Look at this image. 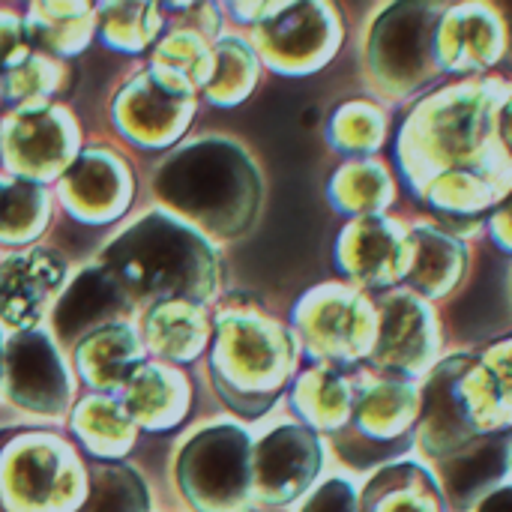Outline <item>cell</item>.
Wrapping results in <instances>:
<instances>
[{
    "label": "cell",
    "mask_w": 512,
    "mask_h": 512,
    "mask_svg": "<svg viewBox=\"0 0 512 512\" xmlns=\"http://www.w3.org/2000/svg\"><path fill=\"white\" fill-rule=\"evenodd\" d=\"M510 90L507 78L483 75L417 99L396 135V168L417 201L447 171H512L498 135V114Z\"/></svg>",
    "instance_id": "cell-1"
},
{
    "label": "cell",
    "mask_w": 512,
    "mask_h": 512,
    "mask_svg": "<svg viewBox=\"0 0 512 512\" xmlns=\"http://www.w3.org/2000/svg\"><path fill=\"white\" fill-rule=\"evenodd\" d=\"M96 264L135 309L168 300L207 306L222 288V258L210 237L165 207H153L108 237Z\"/></svg>",
    "instance_id": "cell-2"
},
{
    "label": "cell",
    "mask_w": 512,
    "mask_h": 512,
    "mask_svg": "<svg viewBox=\"0 0 512 512\" xmlns=\"http://www.w3.org/2000/svg\"><path fill=\"white\" fill-rule=\"evenodd\" d=\"M165 210L210 240L249 234L264 204V174L255 156L228 135H201L171 150L153 171Z\"/></svg>",
    "instance_id": "cell-3"
},
{
    "label": "cell",
    "mask_w": 512,
    "mask_h": 512,
    "mask_svg": "<svg viewBox=\"0 0 512 512\" xmlns=\"http://www.w3.org/2000/svg\"><path fill=\"white\" fill-rule=\"evenodd\" d=\"M300 342L249 297L222 300L213 312L207 375L219 402L243 420L273 411L297 378Z\"/></svg>",
    "instance_id": "cell-4"
},
{
    "label": "cell",
    "mask_w": 512,
    "mask_h": 512,
    "mask_svg": "<svg viewBox=\"0 0 512 512\" xmlns=\"http://www.w3.org/2000/svg\"><path fill=\"white\" fill-rule=\"evenodd\" d=\"M423 408L417 426V447L426 459L438 462L465 444L512 432V414L504 393L477 354L441 357L423 378Z\"/></svg>",
    "instance_id": "cell-5"
},
{
    "label": "cell",
    "mask_w": 512,
    "mask_h": 512,
    "mask_svg": "<svg viewBox=\"0 0 512 512\" xmlns=\"http://www.w3.org/2000/svg\"><path fill=\"white\" fill-rule=\"evenodd\" d=\"M444 9L435 0H396L375 15L363 42V69L378 96L405 102L441 78L435 30Z\"/></svg>",
    "instance_id": "cell-6"
},
{
    "label": "cell",
    "mask_w": 512,
    "mask_h": 512,
    "mask_svg": "<svg viewBox=\"0 0 512 512\" xmlns=\"http://www.w3.org/2000/svg\"><path fill=\"white\" fill-rule=\"evenodd\" d=\"M252 450L246 426L222 420L195 429L174 459V480L195 512H252Z\"/></svg>",
    "instance_id": "cell-7"
},
{
    "label": "cell",
    "mask_w": 512,
    "mask_h": 512,
    "mask_svg": "<svg viewBox=\"0 0 512 512\" xmlns=\"http://www.w3.org/2000/svg\"><path fill=\"white\" fill-rule=\"evenodd\" d=\"M423 396L414 381L357 378V402L348 426L330 438L336 456L354 471L393 465L417 444Z\"/></svg>",
    "instance_id": "cell-8"
},
{
    "label": "cell",
    "mask_w": 512,
    "mask_h": 512,
    "mask_svg": "<svg viewBox=\"0 0 512 512\" xmlns=\"http://www.w3.org/2000/svg\"><path fill=\"white\" fill-rule=\"evenodd\" d=\"M291 333L315 366L369 363L378 339V306L348 282H321L291 309Z\"/></svg>",
    "instance_id": "cell-9"
},
{
    "label": "cell",
    "mask_w": 512,
    "mask_h": 512,
    "mask_svg": "<svg viewBox=\"0 0 512 512\" xmlns=\"http://www.w3.org/2000/svg\"><path fill=\"white\" fill-rule=\"evenodd\" d=\"M87 471L75 450L48 432H24L0 450V504L6 512H78Z\"/></svg>",
    "instance_id": "cell-10"
},
{
    "label": "cell",
    "mask_w": 512,
    "mask_h": 512,
    "mask_svg": "<svg viewBox=\"0 0 512 512\" xmlns=\"http://www.w3.org/2000/svg\"><path fill=\"white\" fill-rule=\"evenodd\" d=\"M198 114V90L159 66L135 72L111 99L117 132L141 150H168L192 126Z\"/></svg>",
    "instance_id": "cell-11"
},
{
    "label": "cell",
    "mask_w": 512,
    "mask_h": 512,
    "mask_svg": "<svg viewBox=\"0 0 512 512\" xmlns=\"http://www.w3.org/2000/svg\"><path fill=\"white\" fill-rule=\"evenodd\" d=\"M249 42L270 72L306 78L336 60L345 42V21L327 0H300L258 24Z\"/></svg>",
    "instance_id": "cell-12"
},
{
    "label": "cell",
    "mask_w": 512,
    "mask_h": 512,
    "mask_svg": "<svg viewBox=\"0 0 512 512\" xmlns=\"http://www.w3.org/2000/svg\"><path fill=\"white\" fill-rule=\"evenodd\" d=\"M378 339L369 366L381 378H426L441 363L444 330L435 303L408 288L387 291L378 303Z\"/></svg>",
    "instance_id": "cell-13"
},
{
    "label": "cell",
    "mask_w": 512,
    "mask_h": 512,
    "mask_svg": "<svg viewBox=\"0 0 512 512\" xmlns=\"http://www.w3.org/2000/svg\"><path fill=\"white\" fill-rule=\"evenodd\" d=\"M81 153V129L60 102L0 117V159L9 177L30 183L60 180Z\"/></svg>",
    "instance_id": "cell-14"
},
{
    "label": "cell",
    "mask_w": 512,
    "mask_h": 512,
    "mask_svg": "<svg viewBox=\"0 0 512 512\" xmlns=\"http://www.w3.org/2000/svg\"><path fill=\"white\" fill-rule=\"evenodd\" d=\"M3 396L24 414L63 420L75 408V378L48 330L12 333L3 357Z\"/></svg>",
    "instance_id": "cell-15"
},
{
    "label": "cell",
    "mask_w": 512,
    "mask_h": 512,
    "mask_svg": "<svg viewBox=\"0 0 512 512\" xmlns=\"http://www.w3.org/2000/svg\"><path fill=\"white\" fill-rule=\"evenodd\" d=\"M414 261L411 228L396 216L348 219L333 246V264L348 285L369 291H396L408 282Z\"/></svg>",
    "instance_id": "cell-16"
},
{
    "label": "cell",
    "mask_w": 512,
    "mask_h": 512,
    "mask_svg": "<svg viewBox=\"0 0 512 512\" xmlns=\"http://www.w3.org/2000/svg\"><path fill=\"white\" fill-rule=\"evenodd\" d=\"M324 468L321 435L303 423H285L255 441L252 492L261 507H288L303 498Z\"/></svg>",
    "instance_id": "cell-17"
},
{
    "label": "cell",
    "mask_w": 512,
    "mask_h": 512,
    "mask_svg": "<svg viewBox=\"0 0 512 512\" xmlns=\"http://www.w3.org/2000/svg\"><path fill=\"white\" fill-rule=\"evenodd\" d=\"M57 195L72 219L84 225H111L135 198V171L120 150L93 144L84 147L57 180Z\"/></svg>",
    "instance_id": "cell-18"
},
{
    "label": "cell",
    "mask_w": 512,
    "mask_h": 512,
    "mask_svg": "<svg viewBox=\"0 0 512 512\" xmlns=\"http://www.w3.org/2000/svg\"><path fill=\"white\" fill-rule=\"evenodd\" d=\"M510 51L507 18L492 3H456L447 6L435 30V57L441 75L483 78L501 66Z\"/></svg>",
    "instance_id": "cell-19"
},
{
    "label": "cell",
    "mask_w": 512,
    "mask_h": 512,
    "mask_svg": "<svg viewBox=\"0 0 512 512\" xmlns=\"http://www.w3.org/2000/svg\"><path fill=\"white\" fill-rule=\"evenodd\" d=\"M132 312L135 306L120 291V285L108 276L105 267L93 261V264L78 267L69 276L66 288L60 291L48 315V324H51L48 333L63 351H75L96 330L129 321Z\"/></svg>",
    "instance_id": "cell-20"
},
{
    "label": "cell",
    "mask_w": 512,
    "mask_h": 512,
    "mask_svg": "<svg viewBox=\"0 0 512 512\" xmlns=\"http://www.w3.org/2000/svg\"><path fill=\"white\" fill-rule=\"evenodd\" d=\"M66 261L42 246L12 252L0 261V324L15 333L36 330L66 288Z\"/></svg>",
    "instance_id": "cell-21"
},
{
    "label": "cell",
    "mask_w": 512,
    "mask_h": 512,
    "mask_svg": "<svg viewBox=\"0 0 512 512\" xmlns=\"http://www.w3.org/2000/svg\"><path fill=\"white\" fill-rule=\"evenodd\" d=\"M512 471V432L486 435L435 462L450 512H474Z\"/></svg>",
    "instance_id": "cell-22"
},
{
    "label": "cell",
    "mask_w": 512,
    "mask_h": 512,
    "mask_svg": "<svg viewBox=\"0 0 512 512\" xmlns=\"http://www.w3.org/2000/svg\"><path fill=\"white\" fill-rule=\"evenodd\" d=\"M512 192V171H447L429 183L420 201L450 234L474 237Z\"/></svg>",
    "instance_id": "cell-23"
},
{
    "label": "cell",
    "mask_w": 512,
    "mask_h": 512,
    "mask_svg": "<svg viewBox=\"0 0 512 512\" xmlns=\"http://www.w3.org/2000/svg\"><path fill=\"white\" fill-rule=\"evenodd\" d=\"M411 228V273L408 291L420 294L429 303L450 300L471 273V246L468 240L450 234L435 222H414Z\"/></svg>",
    "instance_id": "cell-24"
},
{
    "label": "cell",
    "mask_w": 512,
    "mask_h": 512,
    "mask_svg": "<svg viewBox=\"0 0 512 512\" xmlns=\"http://www.w3.org/2000/svg\"><path fill=\"white\" fill-rule=\"evenodd\" d=\"M120 399L138 429L171 432L192 408V384L177 366L144 360L126 381Z\"/></svg>",
    "instance_id": "cell-25"
},
{
    "label": "cell",
    "mask_w": 512,
    "mask_h": 512,
    "mask_svg": "<svg viewBox=\"0 0 512 512\" xmlns=\"http://www.w3.org/2000/svg\"><path fill=\"white\" fill-rule=\"evenodd\" d=\"M144 348L159 363H195L213 342V318L207 306L168 300L144 309L141 315Z\"/></svg>",
    "instance_id": "cell-26"
},
{
    "label": "cell",
    "mask_w": 512,
    "mask_h": 512,
    "mask_svg": "<svg viewBox=\"0 0 512 512\" xmlns=\"http://www.w3.org/2000/svg\"><path fill=\"white\" fill-rule=\"evenodd\" d=\"M144 339L132 321H120L87 336L75 351V372L90 387V393L123 390L132 372L144 363Z\"/></svg>",
    "instance_id": "cell-27"
},
{
    "label": "cell",
    "mask_w": 512,
    "mask_h": 512,
    "mask_svg": "<svg viewBox=\"0 0 512 512\" xmlns=\"http://www.w3.org/2000/svg\"><path fill=\"white\" fill-rule=\"evenodd\" d=\"M357 402V378H348L342 369L312 366L300 372L288 387V405L318 435H336L348 426Z\"/></svg>",
    "instance_id": "cell-28"
},
{
    "label": "cell",
    "mask_w": 512,
    "mask_h": 512,
    "mask_svg": "<svg viewBox=\"0 0 512 512\" xmlns=\"http://www.w3.org/2000/svg\"><path fill=\"white\" fill-rule=\"evenodd\" d=\"M360 512H450L438 477L423 462L378 468L360 492Z\"/></svg>",
    "instance_id": "cell-29"
},
{
    "label": "cell",
    "mask_w": 512,
    "mask_h": 512,
    "mask_svg": "<svg viewBox=\"0 0 512 512\" xmlns=\"http://www.w3.org/2000/svg\"><path fill=\"white\" fill-rule=\"evenodd\" d=\"M327 201L348 219L381 216L396 204V177L378 156L345 159L327 180Z\"/></svg>",
    "instance_id": "cell-30"
},
{
    "label": "cell",
    "mask_w": 512,
    "mask_h": 512,
    "mask_svg": "<svg viewBox=\"0 0 512 512\" xmlns=\"http://www.w3.org/2000/svg\"><path fill=\"white\" fill-rule=\"evenodd\" d=\"M69 429L87 453L105 462H120L138 438V426L114 393H90L78 399L69 414Z\"/></svg>",
    "instance_id": "cell-31"
},
{
    "label": "cell",
    "mask_w": 512,
    "mask_h": 512,
    "mask_svg": "<svg viewBox=\"0 0 512 512\" xmlns=\"http://www.w3.org/2000/svg\"><path fill=\"white\" fill-rule=\"evenodd\" d=\"M33 48L48 57H75L81 54L96 30V9L81 0L63 3H30L24 15Z\"/></svg>",
    "instance_id": "cell-32"
},
{
    "label": "cell",
    "mask_w": 512,
    "mask_h": 512,
    "mask_svg": "<svg viewBox=\"0 0 512 512\" xmlns=\"http://www.w3.org/2000/svg\"><path fill=\"white\" fill-rule=\"evenodd\" d=\"M261 57L246 36H225L213 42V78L204 87V102L216 108L243 105L261 81Z\"/></svg>",
    "instance_id": "cell-33"
},
{
    "label": "cell",
    "mask_w": 512,
    "mask_h": 512,
    "mask_svg": "<svg viewBox=\"0 0 512 512\" xmlns=\"http://www.w3.org/2000/svg\"><path fill=\"white\" fill-rule=\"evenodd\" d=\"M390 135V114L369 99H348L336 105L327 120V144L351 159H372L384 150Z\"/></svg>",
    "instance_id": "cell-34"
},
{
    "label": "cell",
    "mask_w": 512,
    "mask_h": 512,
    "mask_svg": "<svg viewBox=\"0 0 512 512\" xmlns=\"http://www.w3.org/2000/svg\"><path fill=\"white\" fill-rule=\"evenodd\" d=\"M51 222V192L21 177H0V243L24 246L45 234Z\"/></svg>",
    "instance_id": "cell-35"
},
{
    "label": "cell",
    "mask_w": 512,
    "mask_h": 512,
    "mask_svg": "<svg viewBox=\"0 0 512 512\" xmlns=\"http://www.w3.org/2000/svg\"><path fill=\"white\" fill-rule=\"evenodd\" d=\"M165 12L159 3H99L96 30L102 42L123 54H141L162 39Z\"/></svg>",
    "instance_id": "cell-36"
},
{
    "label": "cell",
    "mask_w": 512,
    "mask_h": 512,
    "mask_svg": "<svg viewBox=\"0 0 512 512\" xmlns=\"http://www.w3.org/2000/svg\"><path fill=\"white\" fill-rule=\"evenodd\" d=\"M144 477L123 462H99L87 471V498L78 512H150Z\"/></svg>",
    "instance_id": "cell-37"
},
{
    "label": "cell",
    "mask_w": 512,
    "mask_h": 512,
    "mask_svg": "<svg viewBox=\"0 0 512 512\" xmlns=\"http://www.w3.org/2000/svg\"><path fill=\"white\" fill-rule=\"evenodd\" d=\"M66 87H69V66L57 57L33 51L21 66L3 75V102H9L12 111L42 108L51 105V99L60 96Z\"/></svg>",
    "instance_id": "cell-38"
},
{
    "label": "cell",
    "mask_w": 512,
    "mask_h": 512,
    "mask_svg": "<svg viewBox=\"0 0 512 512\" xmlns=\"http://www.w3.org/2000/svg\"><path fill=\"white\" fill-rule=\"evenodd\" d=\"M150 63L186 78L195 90L204 93L213 78V42L189 27H174L153 45Z\"/></svg>",
    "instance_id": "cell-39"
},
{
    "label": "cell",
    "mask_w": 512,
    "mask_h": 512,
    "mask_svg": "<svg viewBox=\"0 0 512 512\" xmlns=\"http://www.w3.org/2000/svg\"><path fill=\"white\" fill-rule=\"evenodd\" d=\"M33 39L27 30V21L15 12L0 9V78L21 66L33 54Z\"/></svg>",
    "instance_id": "cell-40"
},
{
    "label": "cell",
    "mask_w": 512,
    "mask_h": 512,
    "mask_svg": "<svg viewBox=\"0 0 512 512\" xmlns=\"http://www.w3.org/2000/svg\"><path fill=\"white\" fill-rule=\"evenodd\" d=\"M300 512H360V495L351 480L330 477L309 495Z\"/></svg>",
    "instance_id": "cell-41"
},
{
    "label": "cell",
    "mask_w": 512,
    "mask_h": 512,
    "mask_svg": "<svg viewBox=\"0 0 512 512\" xmlns=\"http://www.w3.org/2000/svg\"><path fill=\"white\" fill-rule=\"evenodd\" d=\"M171 6L180 9L177 27H189L210 42L222 39V9L225 6H219V3H171Z\"/></svg>",
    "instance_id": "cell-42"
},
{
    "label": "cell",
    "mask_w": 512,
    "mask_h": 512,
    "mask_svg": "<svg viewBox=\"0 0 512 512\" xmlns=\"http://www.w3.org/2000/svg\"><path fill=\"white\" fill-rule=\"evenodd\" d=\"M477 357H480V360L489 366V372L495 375V381H498V387H501V393H504V402H507V408H510L512 414V336L492 342V345L483 348Z\"/></svg>",
    "instance_id": "cell-43"
},
{
    "label": "cell",
    "mask_w": 512,
    "mask_h": 512,
    "mask_svg": "<svg viewBox=\"0 0 512 512\" xmlns=\"http://www.w3.org/2000/svg\"><path fill=\"white\" fill-rule=\"evenodd\" d=\"M486 228H489L492 243H495L501 252L512 255V192L498 204V210L489 216Z\"/></svg>",
    "instance_id": "cell-44"
},
{
    "label": "cell",
    "mask_w": 512,
    "mask_h": 512,
    "mask_svg": "<svg viewBox=\"0 0 512 512\" xmlns=\"http://www.w3.org/2000/svg\"><path fill=\"white\" fill-rule=\"evenodd\" d=\"M285 6H288V3H228L231 18L240 21V24H249L252 30H255L258 24L276 18Z\"/></svg>",
    "instance_id": "cell-45"
},
{
    "label": "cell",
    "mask_w": 512,
    "mask_h": 512,
    "mask_svg": "<svg viewBox=\"0 0 512 512\" xmlns=\"http://www.w3.org/2000/svg\"><path fill=\"white\" fill-rule=\"evenodd\" d=\"M474 512H512V486L495 489Z\"/></svg>",
    "instance_id": "cell-46"
},
{
    "label": "cell",
    "mask_w": 512,
    "mask_h": 512,
    "mask_svg": "<svg viewBox=\"0 0 512 512\" xmlns=\"http://www.w3.org/2000/svg\"><path fill=\"white\" fill-rule=\"evenodd\" d=\"M498 135H501V144L512 159V90L501 105V114H498Z\"/></svg>",
    "instance_id": "cell-47"
},
{
    "label": "cell",
    "mask_w": 512,
    "mask_h": 512,
    "mask_svg": "<svg viewBox=\"0 0 512 512\" xmlns=\"http://www.w3.org/2000/svg\"><path fill=\"white\" fill-rule=\"evenodd\" d=\"M3 357H6V336H3V327H0V393H3Z\"/></svg>",
    "instance_id": "cell-48"
},
{
    "label": "cell",
    "mask_w": 512,
    "mask_h": 512,
    "mask_svg": "<svg viewBox=\"0 0 512 512\" xmlns=\"http://www.w3.org/2000/svg\"><path fill=\"white\" fill-rule=\"evenodd\" d=\"M504 18H507V33H510V51H507V60H510V66H512V3L507 6Z\"/></svg>",
    "instance_id": "cell-49"
},
{
    "label": "cell",
    "mask_w": 512,
    "mask_h": 512,
    "mask_svg": "<svg viewBox=\"0 0 512 512\" xmlns=\"http://www.w3.org/2000/svg\"><path fill=\"white\" fill-rule=\"evenodd\" d=\"M0 105H3V78H0Z\"/></svg>",
    "instance_id": "cell-50"
}]
</instances>
